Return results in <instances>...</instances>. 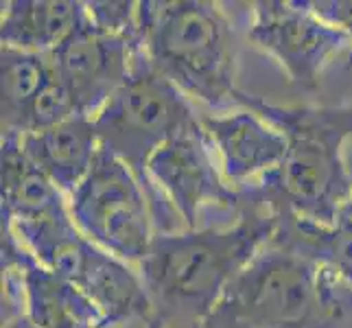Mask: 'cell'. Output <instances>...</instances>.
I'll return each mask as SVG.
<instances>
[{
  "mask_svg": "<svg viewBox=\"0 0 352 328\" xmlns=\"http://www.w3.org/2000/svg\"><path fill=\"white\" fill-rule=\"evenodd\" d=\"M270 245L296 254L331 270L352 285V221L339 217L337 223H320L313 219L280 212Z\"/></svg>",
  "mask_w": 352,
  "mask_h": 328,
  "instance_id": "9a60e30c",
  "label": "cell"
},
{
  "mask_svg": "<svg viewBox=\"0 0 352 328\" xmlns=\"http://www.w3.org/2000/svg\"><path fill=\"white\" fill-rule=\"evenodd\" d=\"M51 53H27L3 46L0 53V94H3V133L22 131L31 105L53 77Z\"/></svg>",
  "mask_w": 352,
  "mask_h": 328,
  "instance_id": "2e32d148",
  "label": "cell"
},
{
  "mask_svg": "<svg viewBox=\"0 0 352 328\" xmlns=\"http://www.w3.org/2000/svg\"><path fill=\"white\" fill-rule=\"evenodd\" d=\"M315 16L348 35L352 42V0H305ZM348 66H352V57Z\"/></svg>",
  "mask_w": 352,
  "mask_h": 328,
  "instance_id": "d6986e66",
  "label": "cell"
},
{
  "mask_svg": "<svg viewBox=\"0 0 352 328\" xmlns=\"http://www.w3.org/2000/svg\"><path fill=\"white\" fill-rule=\"evenodd\" d=\"M86 3L77 0H9L3 3V46L27 53H53L81 20Z\"/></svg>",
  "mask_w": 352,
  "mask_h": 328,
  "instance_id": "5bb4252c",
  "label": "cell"
},
{
  "mask_svg": "<svg viewBox=\"0 0 352 328\" xmlns=\"http://www.w3.org/2000/svg\"><path fill=\"white\" fill-rule=\"evenodd\" d=\"M214 155L199 114L197 123L164 142L149 160L153 186L171 204L186 230H197V217L206 204L230 210L241 208V190L226 182Z\"/></svg>",
  "mask_w": 352,
  "mask_h": 328,
  "instance_id": "ba28073f",
  "label": "cell"
},
{
  "mask_svg": "<svg viewBox=\"0 0 352 328\" xmlns=\"http://www.w3.org/2000/svg\"><path fill=\"white\" fill-rule=\"evenodd\" d=\"M55 70V68H53ZM79 116L77 105L72 101L70 92L66 86L59 81L57 72H53L51 81L46 83V88L40 92V96L31 105L27 118L22 123L20 133H33V131H44L55 125H62L66 120Z\"/></svg>",
  "mask_w": 352,
  "mask_h": 328,
  "instance_id": "e0dca14e",
  "label": "cell"
},
{
  "mask_svg": "<svg viewBox=\"0 0 352 328\" xmlns=\"http://www.w3.org/2000/svg\"><path fill=\"white\" fill-rule=\"evenodd\" d=\"M352 318V285L331 270L267 245L199 328H335Z\"/></svg>",
  "mask_w": 352,
  "mask_h": 328,
  "instance_id": "3957f363",
  "label": "cell"
},
{
  "mask_svg": "<svg viewBox=\"0 0 352 328\" xmlns=\"http://www.w3.org/2000/svg\"><path fill=\"white\" fill-rule=\"evenodd\" d=\"M22 149L70 197L92 171L101 142L94 120L75 116L51 129L22 133Z\"/></svg>",
  "mask_w": 352,
  "mask_h": 328,
  "instance_id": "7c38bea8",
  "label": "cell"
},
{
  "mask_svg": "<svg viewBox=\"0 0 352 328\" xmlns=\"http://www.w3.org/2000/svg\"><path fill=\"white\" fill-rule=\"evenodd\" d=\"M201 125L219 157L226 182L241 190L250 179H258L285 160L287 140L280 129L252 109L201 114Z\"/></svg>",
  "mask_w": 352,
  "mask_h": 328,
  "instance_id": "30bf717a",
  "label": "cell"
},
{
  "mask_svg": "<svg viewBox=\"0 0 352 328\" xmlns=\"http://www.w3.org/2000/svg\"><path fill=\"white\" fill-rule=\"evenodd\" d=\"M346 160H348V168H350V175H352V140H350L348 149H346ZM342 217H344V219H350V221H352V197H350V201L346 204V208H344Z\"/></svg>",
  "mask_w": 352,
  "mask_h": 328,
  "instance_id": "ffe728a7",
  "label": "cell"
},
{
  "mask_svg": "<svg viewBox=\"0 0 352 328\" xmlns=\"http://www.w3.org/2000/svg\"><path fill=\"white\" fill-rule=\"evenodd\" d=\"M142 46L103 33L83 11L77 27L51 53L59 81L70 92L79 116L94 118L127 81L131 64Z\"/></svg>",
  "mask_w": 352,
  "mask_h": 328,
  "instance_id": "9c48e42d",
  "label": "cell"
},
{
  "mask_svg": "<svg viewBox=\"0 0 352 328\" xmlns=\"http://www.w3.org/2000/svg\"><path fill=\"white\" fill-rule=\"evenodd\" d=\"M248 40L258 51L272 55L291 83L305 90L320 88L324 70L333 59L346 55L350 62L352 57L348 35L315 16L305 0L252 3Z\"/></svg>",
  "mask_w": 352,
  "mask_h": 328,
  "instance_id": "52a82bcc",
  "label": "cell"
},
{
  "mask_svg": "<svg viewBox=\"0 0 352 328\" xmlns=\"http://www.w3.org/2000/svg\"><path fill=\"white\" fill-rule=\"evenodd\" d=\"M72 285L99 311L103 328L153 322V305L140 274L92 241Z\"/></svg>",
  "mask_w": 352,
  "mask_h": 328,
  "instance_id": "8fae6325",
  "label": "cell"
},
{
  "mask_svg": "<svg viewBox=\"0 0 352 328\" xmlns=\"http://www.w3.org/2000/svg\"><path fill=\"white\" fill-rule=\"evenodd\" d=\"M68 210L66 195L22 149V133H3V223H22Z\"/></svg>",
  "mask_w": 352,
  "mask_h": 328,
  "instance_id": "4fadbf2b",
  "label": "cell"
},
{
  "mask_svg": "<svg viewBox=\"0 0 352 328\" xmlns=\"http://www.w3.org/2000/svg\"><path fill=\"white\" fill-rule=\"evenodd\" d=\"M92 120L101 147L123 160L147 193L157 234L173 232V219L179 217L153 186L149 160L164 142L199 120L190 99L138 51L127 81Z\"/></svg>",
  "mask_w": 352,
  "mask_h": 328,
  "instance_id": "5b68a950",
  "label": "cell"
},
{
  "mask_svg": "<svg viewBox=\"0 0 352 328\" xmlns=\"http://www.w3.org/2000/svg\"><path fill=\"white\" fill-rule=\"evenodd\" d=\"M86 11L90 22L99 31L142 46L138 3L133 0H92V3H86Z\"/></svg>",
  "mask_w": 352,
  "mask_h": 328,
  "instance_id": "ac0fdd59",
  "label": "cell"
},
{
  "mask_svg": "<svg viewBox=\"0 0 352 328\" xmlns=\"http://www.w3.org/2000/svg\"><path fill=\"white\" fill-rule=\"evenodd\" d=\"M241 107L252 109L283 131L285 160L274 171L241 188L243 199L274 215H296L337 223L352 197L346 149L352 140V103L276 105L243 90Z\"/></svg>",
  "mask_w": 352,
  "mask_h": 328,
  "instance_id": "7a4b0ae2",
  "label": "cell"
},
{
  "mask_svg": "<svg viewBox=\"0 0 352 328\" xmlns=\"http://www.w3.org/2000/svg\"><path fill=\"white\" fill-rule=\"evenodd\" d=\"M142 53L188 99L241 109L236 33L221 7L206 0L138 3Z\"/></svg>",
  "mask_w": 352,
  "mask_h": 328,
  "instance_id": "277c9868",
  "label": "cell"
},
{
  "mask_svg": "<svg viewBox=\"0 0 352 328\" xmlns=\"http://www.w3.org/2000/svg\"><path fill=\"white\" fill-rule=\"evenodd\" d=\"M81 234L116 259L140 265L157 234L147 193L118 157L99 149L92 171L68 197Z\"/></svg>",
  "mask_w": 352,
  "mask_h": 328,
  "instance_id": "8992f818",
  "label": "cell"
},
{
  "mask_svg": "<svg viewBox=\"0 0 352 328\" xmlns=\"http://www.w3.org/2000/svg\"><path fill=\"white\" fill-rule=\"evenodd\" d=\"M125 328H129V326H125ZM144 328H162V326H157L155 322H149L147 326H144Z\"/></svg>",
  "mask_w": 352,
  "mask_h": 328,
  "instance_id": "44dd1931",
  "label": "cell"
},
{
  "mask_svg": "<svg viewBox=\"0 0 352 328\" xmlns=\"http://www.w3.org/2000/svg\"><path fill=\"white\" fill-rule=\"evenodd\" d=\"M274 230L276 215L241 195L234 226L155 234L138 265L153 322L162 328H199L234 278L270 245Z\"/></svg>",
  "mask_w": 352,
  "mask_h": 328,
  "instance_id": "6da1fadb",
  "label": "cell"
}]
</instances>
